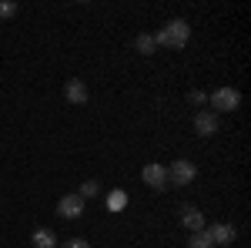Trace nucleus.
Here are the masks:
<instances>
[{"label":"nucleus","mask_w":251,"mask_h":248,"mask_svg":"<svg viewBox=\"0 0 251 248\" xmlns=\"http://www.w3.org/2000/svg\"><path fill=\"white\" fill-rule=\"evenodd\" d=\"M208 238H211V245H231L234 242V228L231 225H225V221H214V225H208Z\"/></svg>","instance_id":"nucleus-8"},{"label":"nucleus","mask_w":251,"mask_h":248,"mask_svg":"<svg viewBox=\"0 0 251 248\" xmlns=\"http://www.w3.org/2000/svg\"><path fill=\"white\" fill-rule=\"evenodd\" d=\"M194 178H198V168H194V161H184V158H177L168 165V181H174L177 188L181 185H191Z\"/></svg>","instance_id":"nucleus-3"},{"label":"nucleus","mask_w":251,"mask_h":248,"mask_svg":"<svg viewBox=\"0 0 251 248\" xmlns=\"http://www.w3.org/2000/svg\"><path fill=\"white\" fill-rule=\"evenodd\" d=\"M60 248H91V245H87L84 238H71V242H64Z\"/></svg>","instance_id":"nucleus-16"},{"label":"nucleus","mask_w":251,"mask_h":248,"mask_svg":"<svg viewBox=\"0 0 251 248\" xmlns=\"http://www.w3.org/2000/svg\"><path fill=\"white\" fill-rule=\"evenodd\" d=\"M57 215L60 218H80L84 215V198L80 194H64L57 201Z\"/></svg>","instance_id":"nucleus-5"},{"label":"nucleus","mask_w":251,"mask_h":248,"mask_svg":"<svg viewBox=\"0 0 251 248\" xmlns=\"http://www.w3.org/2000/svg\"><path fill=\"white\" fill-rule=\"evenodd\" d=\"M14 14H17V3H10V0H3V3H0V20H10Z\"/></svg>","instance_id":"nucleus-15"},{"label":"nucleus","mask_w":251,"mask_h":248,"mask_svg":"<svg viewBox=\"0 0 251 248\" xmlns=\"http://www.w3.org/2000/svg\"><path fill=\"white\" fill-rule=\"evenodd\" d=\"M188 37H191V27H188V20H168L161 30H157L154 44L157 47H168V51H181L184 44H188Z\"/></svg>","instance_id":"nucleus-1"},{"label":"nucleus","mask_w":251,"mask_h":248,"mask_svg":"<svg viewBox=\"0 0 251 248\" xmlns=\"http://www.w3.org/2000/svg\"><path fill=\"white\" fill-rule=\"evenodd\" d=\"M188 248H214L211 238H208V231H191V238H188Z\"/></svg>","instance_id":"nucleus-12"},{"label":"nucleus","mask_w":251,"mask_h":248,"mask_svg":"<svg viewBox=\"0 0 251 248\" xmlns=\"http://www.w3.org/2000/svg\"><path fill=\"white\" fill-rule=\"evenodd\" d=\"M194 131L201 134V138L218 134V114H214V111H198V114H194Z\"/></svg>","instance_id":"nucleus-7"},{"label":"nucleus","mask_w":251,"mask_h":248,"mask_svg":"<svg viewBox=\"0 0 251 248\" xmlns=\"http://www.w3.org/2000/svg\"><path fill=\"white\" fill-rule=\"evenodd\" d=\"M64 97H67L71 104H87L91 91H87V84H84L80 77H71V81L64 84Z\"/></svg>","instance_id":"nucleus-6"},{"label":"nucleus","mask_w":251,"mask_h":248,"mask_svg":"<svg viewBox=\"0 0 251 248\" xmlns=\"http://www.w3.org/2000/svg\"><path fill=\"white\" fill-rule=\"evenodd\" d=\"M181 225L188 231H201L204 228V211L194 208V205H184V208H181Z\"/></svg>","instance_id":"nucleus-9"},{"label":"nucleus","mask_w":251,"mask_h":248,"mask_svg":"<svg viewBox=\"0 0 251 248\" xmlns=\"http://www.w3.org/2000/svg\"><path fill=\"white\" fill-rule=\"evenodd\" d=\"M77 194L84 198V201H87V198H97V194H100V181H94V178H91V181H84Z\"/></svg>","instance_id":"nucleus-13"},{"label":"nucleus","mask_w":251,"mask_h":248,"mask_svg":"<svg viewBox=\"0 0 251 248\" xmlns=\"http://www.w3.org/2000/svg\"><path fill=\"white\" fill-rule=\"evenodd\" d=\"M107 205H111V211H121L124 205H127V194H124V191H114V194L107 198Z\"/></svg>","instance_id":"nucleus-14"},{"label":"nucleus","mask_w":251,"mask_h":248,"mask_svg":"<svg viewBox=\"0 0 251 248\" xmlns=\"http://www.w3.org/2000/svg\"><path fill=\"white\" fill-rule=\"evenodd\" d=\"M211 108H214V114H231V111L241 108V94L234 87H218L211 94Z\"/></svg>","instance_id":"nucleus-2"},{"label":"nucleus","mask_w":251,"mask_h":248,"mask_svg":"<svg viewBox=\"0 0 251 248\" xmlns=\"http://www.w3.org/2000/svg\"><path fill=\"white\" fill-rule=\"evenodd\" d=\"M134 47H137V54H144V57H151V54L157 51V44H154V37H151V34H141V37L134 40Z\"/></svg>","instance_id":"nucleus-11"},{"label":"nucleus","mask_w":251,"mask_h":248,"mask_svg":"<svg viewBox=\"0 0 251 248\" xmlns=\"http://www.w3.org/2000/svg\"><path fill=\"white\" fill-rule=\"evenodd\" d=\"M191 104H204V94L201 91H191Z\"/></svg>","instance_id":"nucleus-17"},{"label":"nucleus","mask_w":251,"mask_h":248,"mask_svg":"<svg viewBox=\"0 0 251 248\" xmlns=\"http://www.w3.org/2000/svg\"><path fill=\"white\" fill-rule=\"evenodd\" d=\"M30 242H34V248H57V235L50 228H37L30 235Z\"/></svg>","instance_id":"nucleus-10"},{"label":"nucleus","mask_w":251,"mask_h":248,"mask_svg":"<svg viewBox=\"0 0 251 248\" xmlns=\"http://www.w3.org/2000/svg\"><path fill=\"white\" fill-rule=\"evenodd\" d=\"M141 178H144V185L148 188H154V191H168V168L164 165H157V161H148L144 168H141Z\"/></svg>","instance_id":"nucleus-4"}]
</instances>
